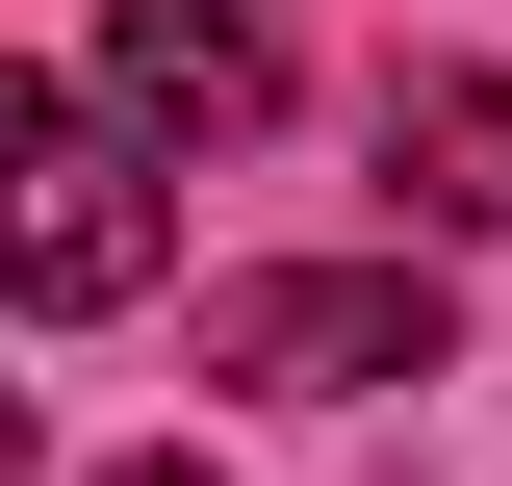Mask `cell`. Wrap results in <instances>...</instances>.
Wrapping results in <instances>:
<instances>
[{
	"label": "cell",
	"mask_w": 512,
	"mask_h": 486,
	"mask_svg": "<svg viewBox=\"0 0 512 486\" xmlns=\"http://www.w3.org/2000/svg\"><path fill=\"white\" fill-rule=\"evenodd\" d=\"M0 180H26V205H0V256H26V307H52V333L154 282V154H128L77 77H26V103H0Z\"/></svg>",
	"instance_id": "obj_1"
},
{
	"label": "cell",
	"mask_w": 512,
	"mask_h": 486,
	"mask_svg": "<svg viewBox=\"0 0 512 486\" xmlns=\"http://www.w3.org/2000/svg\"><path fill=\"white\" fill-rule=\"evenodd\" d=\"M205 384H308V410L436 384V282H410V256H282V282H205Z\"/></svg>",
	"instance_id": "obj_2"
},
{
	"label": "cell",
	"mask_w": 512,
	"mask_h": 486,
	"mask_svg": "<svg viewBox=\"0 0 512 486\" xmlns=\"http://www.w3.org/2000/svg\"><path fill=\"white\" fill-rule=\"evenodd\" d=\"M103 103L180 128V154H231V128H282V26L256 0H103Z\"/></svg>",
	"instance_id": "obj_3"
},
{
	"label": "cell",
	"mask_w": 512,
	"mask_h": 486,
	"mask_svg": "<svg viewBox=\"0 0 512 486\" xmlns=\"http://www.w3.org/2000/svg\"><path fill=\"white\" fill-rule=\"evenodd\" d=\"M384 180H410V231H512V77H384Z\"/></svg>",
	"instance_id": "obj_4"
},
{
	"label": "cell",
	"mask_w": 512,
	"mask_h": 486,
	"mask_svg": "<svg viewBox=\"0 0 512 486\" xmlns=\"http://www.w3.org/2000/svg\"><path fill=\"white\" fill-rule=\"evenodd\" d=\"M103 486H205V461H103Z\"/></svg>",
	"instance_id": "obj_5"
}]
</instances>
